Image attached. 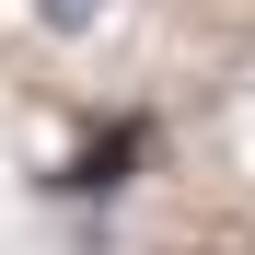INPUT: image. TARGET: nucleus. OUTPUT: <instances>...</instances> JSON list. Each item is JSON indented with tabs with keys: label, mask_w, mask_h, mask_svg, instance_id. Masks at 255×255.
I'll return each mask as SVG.
<instances>
[{
	"label": "nucleus",
	"mask_w": 255,
	"mask_h": 255,
	"mask_svg": "<svg viewBox=\"0 0 255 255\" xmlns=\"http://www.w3.org/2000/svg\"><path fill=\"white\" fill-rule=\"evenodd\" d=\"M23 12H35V35L81 47V35H105V12H116V0H23Z\"/></svg>",
	"instance_id": "2"
},
{
	"label": "nucleus",
	"mask_w": 255,
	"mask_h": 255,
	"mask_svg": "<svg viewBox=\"0 0 255 255\" xmlns=\"http://www.w3.org/2000/svg\"><path fill=\"white\" fill-rule=\"evenodd\" d=\"M162 151V128L139 116V105H128V116H105V128H81V151L58 162V197H81V209H93V197H128V186H139V162Z\"/></svg>",
	"instance_id": "1"
}]
</instances>
